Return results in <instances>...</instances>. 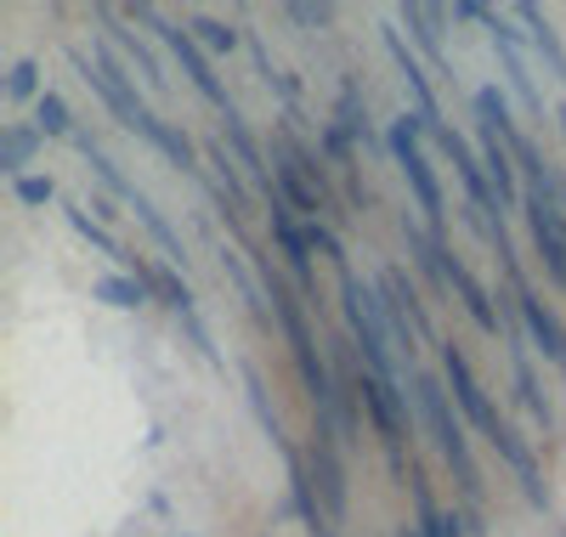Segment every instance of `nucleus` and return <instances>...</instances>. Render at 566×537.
<instances>
[{
  "mask_svg": "<svg viewBox=\"0 0 566 537\" xmlns=\"http://www.w3.org/2000/svg\"><path fill=\"white\" fill-rule=\"evenodd\" d=\"M442 283L453 288V301H459V312L476 323L482 334H504L499 328V306H493V295H488V283L470 272L459 255H453V243H442Z\"/></svg>",
  "mask_w": 566,
  "mask_h": 537,
  "instance_id": "11",
  "label": "nucleus"
},
{
  "mask_svg": "<svg viewBox=\"0 0 566 537\" xmlns=\"http://www.w3.org/2000/svg\"><path fill=\"white\" fill-rule=\"evenodd\" d=\"M45 85H40V57H18L7 69V103H40Z\"/></svg>",
  "mask_w": 566,
  "mask_h": 537,
  "instance_id": "34",
  "label": "nucleus"
},
{
  "mask_svg": "<svg viewBox=\"0 0 566 537\" xmlns=\"http://www.w3.org/2000/svg\"><path fill=\"white\" fill-rule=\"evenodd\" d=\"M148 277H154V295H159L176 317H193V288H187V277H181L176 266H154Z\"/></svg>",
  "mask_w": 566,
  "mask_h": 537,
  "instance_id": "32",
  "label": "nucleus"
},
{
  "mask_svg": "<svg viewBox=\"0 0 566 537\" xmlns=\"http://www.w3.org/2000/svg\"><path fill=\"white\" fill-rule=\"evenodd\" d=\"M386 52H391V63H397V74H402V85H408V96H413V114H424V119H431V130H437V125H442L437 85H431V74H424L419 52L402 40V29H386Z\"/></svg>",
  "mask_w": 566,
  "mask_h": 537,
  "instance_id": "15",
  "label": "nucleus"
},
{
  "mask_svg": "<svg viewBox=\"0 0 566 537\" xmlns=\"http://www.w3.org/2000/svg\"><path fill=\"white\" fill-rule=\"evenodd\" d=\"M482 165H488V176H493V187H499V204H504V215L510 210H522V170H515V154H510V141L504 136H493V130H482Z\"/></svg>",
  "mask_w": 566,
  "mask_h": 537,
  "instance_id": "21",
  "label": "nucleus"
},
{
  "mask_svg": "<svg viewBox=\"0 0 566 537\" xmlns=\"http://www.w3.org/2000/svg\"><path fill=\"white\" fill-rule=\"evenodd\" d=\"M424 136H437L431 119H424V114H402V119H391V130H386V154H391V165L402 170V181H408V192H413L419 221L448 243V199H442V181H437L431 159H424Z\"/></svg>",
  "mask_w": 566,
  "mask_h": 537,
  "instance_id": "3",
  "label": "nucleus"
},
{
  "mask_svg": "<svg viewBox=\"0 0 566 537\" xmlns=\"http://www.w3.org/2000/svg\"><path fill=\"white\" fill-rule=\"evenodd\" d=\"M306 470H312V486L323 498V515L340 520L352 509V481H346V442L335 424L312 419V442H306Z\"/></svg>",
  "mask_w": 566,
  "mask_h": 537,
  "instance_id": "7",
  "label": "nucleus"
},
{
  "mask_svg": "<svg viewBox=\"0 0 566 537\" xmlns=\"http://www.w3.org/2000/svg\"><path fill=\"white\" fill-rule=\"evenodd\" d=\"M283 18L295 29H328L335 23V7H328V0H283Z\"/></svg>",
  "mask_w": 566,
  "mask_h": 537,
  "instance_id": "36",
  "label": "nucleus"
},
{
  "mask_svg": "<svg viewBox=\"0 0 566 537\" xmlns=\"http://www.w3.org/2000/svg\"><path fill=\"white\" fill-rule=\"evenodd\" d=\"M328 119H335V125L357 141L363 154H386V136L374 130V119H368V96H363L357 74H346V80H340V96H335V114H328Z\"/></svg>",
  "mask_w": 566,
  "mask_h": 537,
  "instance_id": "16",
  "label": "nucleus"
},
{
  "mask_svg": "<svg viewBox=\"0 0 566 537\" xmlns=\"http://www.w3.org/2000/svg\"><path fill=\"white\" fill-rule=\"evenodd\" d=\"M408 486H413V526H419V537H464L459 509H442V504L431 498V481H424L419 470L408 475Z\"/></svg>",
  "mask_w": 566,
  "mask_h": 537,
  "instance_id": "25",
  "label": "nucleus"
},
{
  "mask_svg": "<svg viewBox=\"0 0 566 537\" xmlns=\"http://www.w3.org/2000/svg\"><path fill=\"white\" fill-rule=\"evenodd\" d=\"M45 148V136H40V125H23V119H12L7 130H0V176H29L23 165H34V154Z\"/></svg>",
  "mask_w": 566,
  "mask_h": 537,
  "instance_id": "27",
  "label": "nucleus"
},
{
  "mask_svg": "<svg viewBox=\"0 0 566 537\" xmlns=\"http://www.w3.org/2000/svg\"><path fill=\"white\" fill-rule=\"evenodd\" d=\"M453 18H459V23H488V18H493V7H482V0H459Z\"/></svg>",
  "mask_w": 566,
  "mask_h": 537,
  "instance_id": "40",
  "label": "nucleus"
},
{
  "mask_svg": "<svg viewBox=\"0 0 566 537\" xmlns=\"http://www.w3.org/2000/svg\"><path fill=\"white\" fill-rule=\"evenodd\" d=\"M437 357H442V379H448V390H453V408L464 413V424L476 430V435H488V442H499L510 419L499 413V402L488 397V385L476 379V368H470L464 346H459V339H442Z\"/></svg>",
  "mask_w": 566,
  "mask_h": 537,
  "instance_id": "6",
  "label": "nucleus"
},
{
  "mask_svg": "<svg viewBox=\"0 0 566 537\" xmlns=\"http://www.w3.org/2000/svg\"><path fill=\"white\" fill-rule=\"evenodd\" d=\"M488 29V40H493V52H499V69H504V91L522 103V114L527 119H544V91L533 85V69H527V52H522V29H515L510 18H488L482 23Z\"/></svg>",
  "mask_w": 566,
  "mask_h": 537,
  "instance_id": "9",
  "label": "nucleus"
},
{
  "mask_svg": "<svg viewBox=\"0 0 566 537\" xmlns=\"http://www.w3.org/2000/svg\"><path fill=\"white\" fill-rule=\"evenodd\" d=\"M221 141H227V154L239 159V170L250 176V187H261V199H266V192H272V159L261 154V141L250 136V125H244L239 108L221 114Z\"/></svg>",
  "mask_w": 566,
  "mask_h": 537,
  "instance_id": "17",
  "label": "nucleus"
},
{
  "mask_svg": "<svg viewBox=\"0 0 566 537\" xmlns=\"http://www.w3.org/2000/svg\"><path fill=\"white\" fill-rule=\"evenodd\" d=\"M555 125H560V141H566V103L555 108Z\"/></svg>",
  "mask_w": 566,
  "mask_h": 537,
  "instance_id": "42",
  "label": "nucleus"
},
{
  "mask_svg": "<svg viewBox=\"0 0 566 537\" xmlns=\"http://www.w3.org/2000/svg\"><path fill=\"white\" fill-rule=\"evenodd\" d=\"M374 288H380V295H386V306L402 317V323H413V334L419 339H431L437 328H431V306H424V295H419V283L408 277V272H397V266H386L380 272V283H374Z\"/></svg>",
  "mask_w": 566,
  "mask_h": 537,
  "instance_id": "20",
  "label": "nucleus"
},
{
  "mask_svg": "<svg viewBox=\"0 0 566 537\" xmlns=\"http://www.w3.org/2000/svg\"><path fill=\"white\" fill-rule=\"evenodd\" d=\"M306 243H312V255H323L328 266H335V277H340V272H352L346 243H340V232L328 227V221H306Z\"/></svg>",
  "mask_w": 566,
  "mask_h": 537,
  "instance_id": "35",
  "label": "nucleus"
},
{
  "mask_svg": "<svg viewBox=\"0 0 566 537\" xmlns=\"http://www.w3.org/2000/svg\"><path fill=\"white\" fill-rule=\"evenodd\" d=\"M176 537H193V531H176Z\"/></svg>",
  "mask_w": 566,
  "mask_h": 537,
  "instance_id": "45",
  "label": "nucleus"
},
{
  "mask_svg": "<svg viewBox=\"0 0 566 537\" xmlns=\"http://www.w3.org/2000/svg\"><path fill=\"white\" fill-rule=\"evenodd\" d=\"M397 537H419V526H397Z\"/></svg>",
  "mask_w": 566,
  "mask_h": 537,
  "instance_id": "43",
  "label": "nucleus"
},
{
  "mask_svg": "<svg viewBox=\"0 0 566 537\" xmlns=\"http://www.w3.org/2000/svg\"><path fill=\"white\" fill-rule=\"evenodd\" d=\"M340 176H346V199H352V210L363 215V210H368V187L357 181V165H352V170H340Z\"/></svg>",
  "mask_w": 566,
  "mask_h": 537,
  "instance_id": "39",
  "label": "nucleus"
},
{
  "mask_svg": "<svg viewBox=\"0 0 566 537\" xmlns=\"http://www.w3.org/2000/svg\"><path fill=\"white\" fill-rule=\"evenodd\" d=\"M437 148H442V159L453 165V176H459V187H464V204H476L482 215H504V204H499V187H493V176H488V165H482V154L470 148V141L453 130V125H437Z\"/></svg>",
  "mask_w": 566,
  "mask_h": 537,
  "instance_id": "10",
  "label": "nucleus"
},
{
  "mask_svg": "<svg viewBox=\"0 0 566 537\" xmlns=\"http://www.w3.org/2000/svg\"><path fill=\"white\" fill-rule=\"evenodd\" d=\"M470 108H476L482 130H493V136H504V141L522 136V125H515V114H510V91H499V85H476Z\"/></svg>",
  "mask_w": 566,
  "mask_h": 537,
  "instance_id": "30",
  "label": "nucleus"
},
{
  "mask_svg": "<svg viewBox=\"0 0 566 537\" xmlns=\"http://www.w3.org/2000/svg\"><path fill=\"white\" fill-rule=\"evenodd\" d=\"M317 141H323V154L335 159L340 170H352V165H357V141H352V136H346V130H340L335 119H328V125L317 130Z\"/></svg>",
  "mask_w": 566,
  "mask_h": 537,
  "instance_id": "37",
  "label": "nucleus"
},
{
  "mask_svg": "<svg viewBox=\"0 0 566 537\" xmlns=\"http://www.w3.org/2000/svg\"><path fill=\"white\" fill-rule=\"evenodd\" d=\"M402 243H408V261H413V272L431 283V288H448L442 283V238L424 227L419 215H402Z\"/></svg>",
  "mask_w": 566,
  "mask_h": 537,
  "instance_id": "26",
  "label": "nucleus"
},
{
  "mask_svg": "<svg viewBox=\"0 0 566 537\" xmlns=\"http://www.w3.org/2000/svg\"><path fill=\"white\" fill-rule=\"evenodd\" d=\"M328 362H335V373H340V379L357 390V402H363V413H368L374 435L386 442V464H391V475H402V481H408V464H402L408 430H413V402H408V390H397L391 379L368 373V368H357V373H352V362H346V346H335V351H328Z\"/></svg>",
  "mask_w": 566,
  "mask_h": 537,
  "instance_id": "2",
  "label": "nucleus"
},
{
  "mask_svg": "<svg viewBox=\"0 0 566 537\" xmlns=\"http://www.w3.org/2000/svg\"><path fill=\"white\" fill-rule=\"evenodd\" d=\"M125 23H142V29H148V34L165 45V52L176 57V69L187 74V85H193V91L205 96V103H216L221 114H227V108H239V103H232V91H227V80L216 74V57H205V45H199L193 34H187L181 23H170L159 7L136 0V7H125Z\"/></svg>",
  "mask_w": 566,
  "mask_h": 537,
  "instance_id": "5",
  "label": "nucleus"
},
{
  "mask_svg": "<svg viewBox=\"0 0 566 537\" xmlns=\"http://www.w3.org/2000/svg\"><path fill=\"white\" fill-rule=\"evenodd\" d=\"M266 221H272V250H277V266L290 272V283L312 301V295H317V277H312V243H306V227L295 221L290 199H283L277 187L266 192Z\"/></svg>",
  "mask_w": 566,
  "mask_h": 537,
  "instance_id": "8",
  "label": "nucleus"
},
{
  "mask_svg": "<svg viewBox=\"0 0 566 537\" xmlns=\"http://www.w3.org/2000/svg\"><path fill=\"white\" fill-rule=\"evenodd\" d=\"M510 385H515V408H522V413L549 435V430H555V408H549V397H544V385H538L527 351H522V357H510Z\"/></svg>",
  "mask_w": 566,
  "mask_h": 537,
  "instance_id": "23",
  "label": "nucleus"
},
{
  "mask_svg": "<svg viewBox=\"0 0 566 537\" xmlns=\"http://www.w3.org/2000/svg\"><path fill=\"white\" fill-rule=\"evenodd\" d=\"M130 210H136V221H142V227H148V238L159 243L165 266H187V243H181V232L165 221V210L148 199V192H136V199H130Z\"/></svg>",
  "mask_w": 566,
  "mask_h": 537,
  "instance_id": "28",
  "label": "nucleus"
},
{
  "mask_svg": "<svg viewBox=\"0 0 566 537\" xmlns=\"http://www.w3.org/2000/svg\"><path fill=\"white\" fill-rule=\"evenodd\" d=\"M12 199L29 204V210H40V204L57 199V181H52V176H18V181H12Z\"/></svg>",
  "mask_w": 566,
  "mask_h": 537,
  "instance_id": "38",
  "label": "nucleus"
},
{
  "mask_svg": "<svg viewBox=\"0 0 566 537\" xmlns=\"http://www.w3.org/2000/svg\"><path fill=\"white\" fill-rule=\"evenodd\" d=\"M515 301H522V328L533 339V351H544V362H555L566 373V323L555 317V306H544L533 283H515Z\"/></svg>",
  "mask_w": 566,
  "mask_h": 537,
  "instance_id": "12",
  "label": "nucleus"
},
{
  "mask_svg": "<svg viewBox=\"0 0 566 537\" xmlns=\"http://www.w3.org/2000/svg\"><path fill=\"white\" fill-rule=\"evenodd\" d=\"M402 29H408V40H413V52L431 63L437 74H448V45H442V7H424V0H402Z\"/></svg>",
  "mask_w": 566,
  "mask_h": 537,
  "instance_id": "18",
  "label": "nucleus"
},
{
  "mask_svg": "<svg viewBox=\"0 0 566 537\" xmlns=\"http://www.w3.org/2000/svg\"><path fill=\"white\" fill-rule=\"evenodd\" d=\"M187 34L205 45V57H232V52H239V29L221 23V18H205V12L187 18Z\"/></svg>",
  "mask_w": 566,
  "mask_h": 537,
  "instance_id": "31",
  "label": "nucleus"
},
{
  "mask_svg": "<svg viewBox=\"0 0 566 537\" xmlns=\"http://www.w3.org/2000/svg\"><path fill=\"white\" fill-rule=\"evenodd\" d=\"M221 266H227L232 288H239V301L250 306V317H255L261 328H272V306H266V288H261L255 266H250V250H239V243H227V250H221Z\"/></svg>",
  "mask_w": 566,
  "mask_h": 537,
  "instance_id": "22",
  "label": "nucleus"
},
{
  "mask_svg": "<svg viewBox=\"0 0 566 537\" xmlns=\"http://www.w3.org/2000/svg\"><path fill=\"white\" fill-rule=\"evenodd\" d=\"M312 537H340V531H335V526H323V531H312Z\"/></svg>",
  "mask_w": 566,
  "mask_h": 537,
  "instance_id": "44",
  "label": "nucleus"
},
{
  "mask_svg": "<svg viewBox=\"0 0 566 537\" xmlns=\"http://www.w3.org/2000/svg\"><path fill=\"white\" fill-rule=\"evenodd\" d=\"M91 18L103 23V40L114 45V52H119V57H125V63H130L142 80H148L154 91H165V69H159V57L148 52V40H142V34L125 23V12H114V7H103V0H97V7H91Z\"/></svg>",
  "mask_w": 566,
  "mask_h": 537,
  "instance_id": "13",
  "label": "nucleus"
},
{
  "mask_svg": "<svg viewBox=\"0 0 566 537\" xmlns=\"http://www.w3.org/2000/svg\"><path fill=\"white\" fill-rule=\"evenodd\" d=\"M91 301H103V306H114V312H136V306L154 301V288L142 283V277H130V272H108V277L91 283Z\"/></svg>",
  "mask_w": 566,
  "mask_h": 537,
  "instance_id": "29",
  "label": "nucleus"
},
{
  "mask_svg": "<svg viewBox=\"0 0 566 537\" xmlns=\"http://www.w3.org/2000/svg\"><path fill=\"white\" fill-rule=\"evenodd\" d=\"M239 373H244V390H250V408H255V419H261V430H266V442L277 448V459H283V464H290V459H301V448L290 442V430H283V419H277V408L266 402V379H261V368H255V362H244Z\"/></svg>",
  "mask_w": 566,
  "mask_h": 537,
  "instance_id": "24",
  "label": "nucleus"
},
{
  "mask_svg": "<svg viewBox=\"0 0 566 537\" xmlns=\"http://www.w3.org/2000/svg\"><path fill=\"white\" fill-rule=\"evenodd\" d=\"M510 18L527 29V40H533V52H538V63H544V74L549 80H560L566 85V45H560V34H555V23L533 7V0H515L510 7Z\"/></svg>",
  "mask_w": 566,
  "mask_h": 537,
  "instance_id": "19",
  "label": "nucleus"
},
{
  "mask_svg": "<svg viewBox=\"0 0 566 537\" xmlns=\"http://www.w3.org/2000/svg\"><path fill=\"white\" fill-rule=\"evenodd\" d=\"M493 453L504 459V470L522 481V493H527V504L533 509H549V486H544V470H538V453H533V442L515 424H504V435L493 442Z\"/></svg>",
  "mask_w": 566,
  "mask_h": 537,
  "instance_id": "14",
  "label": "nucleus"
},
{
  "mask_svg": "<svg viewBox=\"0 0 566 537\" xmlns=\"http://www.w3.org/2000/svg\"><path fill=\"white\" fill-rule=\"evenodd\" d=\"M340 323H346V334H352V346H357L363 368L397 385L402 357H397V339H391L386 301H380V288H363L357 272H340Z\"/></svg>",
  "mask_w": 566,
  "mask_h": 537,
  "instance_id": "4",
  "label": "nucleus"
},
{
  "mask_svg": "<svg viewBox=\"0 0 566 537\" xmlns=\"http://www.w3.org/2000/svg\"><path fill=\"white\" fill-rule=\"evenodd\" d=\"M34 125H40V136H69L74 141V114H69V103H63V96L57 91H45L40 96V103H34Z\"/></svg>",
  "mask_w": 566,
  "mask_h": 537,
  "instance_id": "33",
  "label": "nucleus"
},
{
  "mask_svg": "<svg viewBox=\"0 0 566 537\" xmlns=\"http://www.w3.org/2000/svg\"><path fill=\"white\" fill-rule=\"evenodd\" d=\"M85 210H91V215H97V221H103V227H108V221H114V215H119V210H114V204H108V199H91V204H85Z\"/></svg>",
  "mask_w": 566,
  "mask_h": 537,
  "instance_id": "41",
  "label": "nucleus"
},
{
  "mask_svg": "<svg viewBox=\"0 0 566 537\" xmlns=\"http://www.w3.org/2000/svg\"><path fill=\"white\" fill-rule=\"evenodd\" d=\"M408 402H413V419L419 430L437 442V453L448 459L453 481H459V509H482L488 486H482V464L470 453V435H464V413L453 408V390L442 373L431 368H408Z\"/></svg>",
  "mask_w": 566,
  "mask_h": 537,
  "instance_id": "1",
  "label": "nucleus"
}]
</instances>
